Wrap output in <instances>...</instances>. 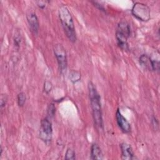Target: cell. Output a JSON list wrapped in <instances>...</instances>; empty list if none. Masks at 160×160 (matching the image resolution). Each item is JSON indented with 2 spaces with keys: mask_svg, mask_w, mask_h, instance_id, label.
I'll return each instance as SVG.
<instances>
[{
  "mask_svg": "<svg viewBox=\"0 0 160 160\" xmlns=\"http://www.w3.org/2000/svg\"><path fill=\"white\" fill-rule=\"evenodd\" d=\"M116 119L118 126L123 132L129 133L131 131V125L129 122L122 116L119 109H118L116 112Z\"/></svg>",
  "mask_w": 160,
  "mask_h": 160,
  "instance_id": "obj_7",
  "label": "cell"
},
{
  "mask_svg": "<svg viewBox=\"0 0 160 160\" xmlns=\"http://www.w3.org/2000/svg\"><path fill=\"white\" fill-rule=\"evenodd\" d=\"M121 151V159L124 160H131L135 159L134 151L131 146L126 142H122L120 145Z\"/></svg>",
  "mask_w": 160,
  "mask_h": 160,
  "instance_id": "obj_9",
  "label": "cell"
},
{
  "mask_svg": "<svg viewBox=\"0 0 160 160\" xmlns=\"http://www.w3.org/2000/svg\"><path fill=\"white\" fill-rule=\"evenodd\" d=\"M75 159H76V156H75L74 151L71 148H68L65 154V159L74 160Z\"/></svg>",
  "mask_w": 160,
  "mask_h": 160,
  "instance_id": "obj_14",
  "label": "cell"
},
{
  "mask_svg": "<svg viewBox=\"0 0 160 160\" xmlns=\"http://www.w3.org/2000/svg\"><path fill=\"white\" fill-rule=\"evenodd\" d=\"M26 18L31 31L33 34L37 35L39 29V24L36 14L34 12H29L26 15Z\"/></svg>",
  "mask_w": 160,
  "mask_h": 160,
  "instance_id": "obj_8",
  "label": "cell"
},
{
  "mask_svg": "<svg viewBox=\"0 0 160 160\" xmlns=\"http://www.w3.org/2000/svg\"><path fill=\"white\" fill-rule=\"evenodd\" d=\"M88 89L94 124L98 128L101 129L103 127V121L102 116L100 96L97 91L94 84L92 82H89Z\"/></svg>",
  "mask_w": 160,
  "mask_h": 160,
  "instance_id": "obj_1",
  "label": "cell"
},
{
  "mask_svg": "<svg viewBox=\"0 0 160 160\" xmlns=\"http://www.w3.org/2000/svg\"><path fill=\"white\" fill-rule=\"evenodd\" d=\"M131 28L129 24L126 21H121L117 27L116 38L118 46L124 51L129 49L128 38L130 36Z\"/></svg>",
  "mask_w": 160,
  "mask_h": 160,
  "instance_id": "obj_3",
  "label": "cell"
},
{
  "mask_svg": "<svg viewBox=\"0 0 160 160\" xmlns=\"http://www.w3.org/2000/svg\"><path fill=\"white\" fill-rule=\"evenodd\" d=\"M54 53L56 58L59 70L64 74L67 69V56L65 48L61 44H56L54 46Z\"/></svg>",
  "mask_w": 160,
  "mask_h": 160,
  "instance_id": "obj_5",
  "label": "cell"
},
{
  "mask_svg": "<svg viewBox=\"0 0 160 160\" xmlns=\"http://www.w3.org/2000/svg\"><path fill=\"white\" fill-rule=\"evenodd\" d=\"M48 2V1H36V3L38 4V6L41 8L44 9L46 7V3Z\"/></svg>",
  "mask_w": 160,
  "mask_h": 160,
  "instance_id": "obj_18",
  "label": "cell"
},
{
  "mask_svg": "<svg viewBox=\"0 0 160 160\" xmlns=\"http://www.w3.org/2000/svg\"><path fill=\"white\" fill-rule=\"evenodd\" d=\"M26 99V96L25 93L23 92H19L18 95V103L19 106L22 107L25 104Z\"/></svg>",
  "mask_w": 160,
  "mask_h": 160,
  "instance_id": "obj_13",
  "label": "cell"
},
{
  "mask_svg": "<svg viewBox=\"0 0 160 160\" xmlns=\"http://www.w3.org/2000/svg\"><path fill=\"white\" fill-rule=\"evenodd\" d=\"M139 63L145 69L152 71V58L146 54H142L139 57Z\"/></svg>",
  "mask_w": 160,
  "mask_h": 160,
  "instance_id": "obj_11",
  "label": "cell"
},
{
  "mask_svg": "<svg viewBox=\"0 0 160 160\" xmlns=\"http://www.w3.org/2000/svg\"><path fill=\"white\" fill-rule=\"evenodd\" d=\"M91 159L93 160H101L103 159V154L102 151L96 143H94L91 148Z\"/></svg>",
  "mask_w": 160,
  "mask_h": 160,
  "instance_id": "obj_10",
  "label": "cell"
},
{
  "mask_svg": "<svg viewBox=\"0 0 160 160\" xmlns=\"http://www.w3.org/2000/svg\"><path fill=\"white\" fill-rule=\"evenodd\" d=\"M131 12L136 18L141 21H148L151 18L149 8L142 2H135L132 8Z\"/></svg>",
  "mask_w": 160,
  "mask_h": 160,
  "instance_id": "obj_4",
  "label": "cell"
},
{
  "mask_svg": "<svg viewBox=\"0 0 160 160\" xmlns=\"http://www.w3.org/2000/svg\"><path fill=\"white\" fill-rule=\"evenodd\" d=\"M52 128L51 121L48 118H44L41 121L39 137L42 141L48 143L51 141Z\"/></svg>",
  "mask_w": 160,
  "mask_h": 160,
  "instance_id": "obj_6",
  "label": "cell"
},
{
  "mask_svg": "<svg viewBox=\"0 0 160 160\" xmlns=\"http://www.w3.org/2000/svg\"><path fill=\"white\" fill-rule=\"evenodd\" d=\"M55 112H56V107H55L54 104L53 103L49 104L48 106V110H47V113H48V117H49L50 118H52L54 116Z\"/></svg>",
  "mask_w": 160,
  "mask_h": 160,
  "instance_id": "obj_15",
  "label": "cell"
},
{
  "mask_svg": "<svg viewBox=\"0 0 160 160\" xmlns=\"http://www.w3.org/2000/svg\"><path fill=\"white\" fill-rule=\"evenodd\" d=\"M6 102V97L5 96L2 97L1 98V108H2L3 106H5Z\"/></svg>",
  "mask_w": 160,
  "mask_h": 160,
  "instance_id": "obj_19",
  "label": "cell"
},
{
  "mask_svg": "<svg viewBox=\"0 0 160 160\" xmlns=\"http://www.w3.org/2000/svg\"><path fill=\"white\" fill-rule=\"evenodd\" d=\"M59 17L64 31L70 41L74 42L76 41V35L73 19L68 8L62 5L59 9Z\"/></svg>",
  "mask_w": 160,
  "mask_h": 160,
  "instance_id": "obj_2",
  "label": "cell"
},
{
  "mask_svg": "<svg viewBox=\"0 0 160 160\" xmlns=\"http://www.w3.org/2000/svg\"><path fill=\"white\" fill-rule=\"evenodd\" d=\"M52 83L49 81H46L44 82V91L48 94L49 92H50V91H51L52 89Z\"/></svg>",
  "mask_w": 160,
  "mask_h": 160,
  "instance_id": "obj_17",
  "label": "cell"
},
{
  "mask_svg": "<svg viewBox=\"0 0 160 160\" xmlns=\"http://www.w3.org/2000/svg\"><path fill=\"white\" fill-rule=\"evenodd\" d=\"M152 71H159V62L155 59H152Z\"/></svg>",
  "mask_w": 160,
  "mask_h": 160,
  "instance_id": "obj_16",
  "label": "cell"
},
{
  "mask_svg": "<svg viewBox=\"0 0 160 160\" xmlns=\"http://www.w3.org/2000/svg\"><path fill=\"white\" fill-rule=\"evenodd\" d=\"M69 79L72 82L75 83L80 80L81 74L77 71L72 70L69 73Z\"/></svg>",
  "mask_w": 160,
  "mask_h": 160,
  "instance_id": "obj_12",
  "label": "cell"
}]
</instances>
